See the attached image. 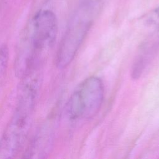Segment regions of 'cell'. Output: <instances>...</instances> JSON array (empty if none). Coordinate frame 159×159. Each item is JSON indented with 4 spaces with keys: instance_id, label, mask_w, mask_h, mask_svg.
Returning <instances> with one entry per match:
<instances>
[{
    "instance_id": "277c9868",
    "label": "cell",
    "mask_w": 159,
    "mask_h": 159,
    "mask_svg": "<svg viewBox=\"0 0 159 159\" xmlns=\"http://www.w3.org/2000/svg\"><path fill=\"white\" fill-rule=\"evenodd\" d=\"M91 20L86 12L77 14L71 21L60 43L56 65L60 69L66 68L75 58L91 25Z\"/></svg>"
},
{
    "instance_id": "6da1fadb",
    "label": "cell",
    "mask_w": 159,
    "mask_h": 159,
    "mask_svg": "<svg viewBox=\"0 0 159 159\" xmlns=\"http://www.w3.org/2000/svg\"><path fill=\"white\" fill-rule=\"evenodd\" d=\"M57 31V19L52 11L42 10L35 15L17 50L14 71L18 78L40 68L44 54L55 43Z\"/></svg>"
},
{
    "instance_id": "3957f363",
    "label": "cell",
    "mask_w": 159,
    "mask_h": 159,
    "mask_svg": "<svg viewBox=\"0 0 159 159\" xmlns=\"http://www.w3.org/2000/svg\"><path fill=\"white\" fill-rule=\"evenodd\" d=\"M104 87L101 80L91 76L85 79L74 91L66 106L71 120L89 119L95 116L102 106Z\"/></svg>"
},
{
    "instance_id": "8992f818",
    "label": "cell",
    "mask_w": 159,
    "mask_h": 159,
    "mask_svg": "<svg viewBox=\"0 0 159 159\" xmlns=\"http://www.w3.org/2000/svg\"><path fill=\"white\" fill-rule=\"evenodd\" d=\"M9 60V49L6 45H0V80L4 76Z\"/></svg>"
},
{
    "instance_id": "52a82bcc",
    "label": "cell",
    "mask_w": 159,
    "mask_h": 159,
    "mask_svg": "<svg viewBox=\"0 0 159 159\" xmlns=\"http://www.w3.org/2000/svg\"><path fill=\"white\" fill-rule=\"evenodd\" d=\"M148 24L156 28H159V7H157L151 15L148 17L147 20Z\"/></svg>"
},
{
    "instance_id": "7a4b0ae2",
    "label": "cell",
    "mask_w": 159,
    "mask_h": 159,
    "mask_svg": "<svg viewBox=\"0 0 159 159\" xmlns=\"http://www.w3.org/2000/svg\"><path fill=\"white\" fill-rule=\"evenodd\" d=\"M22 80L16 109L0 139V158H13L20 152L32 125L40 75H30Z\"/></svg>"
},
{
    "instance_id": "5b68a950",
    "label": "cell",
    "mask_w": 159,
    "mask_h": 159,
    "mask_svg": "<svg viewBox=\"0 0 159 159\" xmlns=\"http://www.w3.org/2000/svg\"><path fill=\"white\" fill-rule=\"evenodd\" d=\"M52 140V129L48 125L45 124L39 129L33 139L24 157L40 158L45 157L50 149Z\"/></svg>"
}]
</instances>
